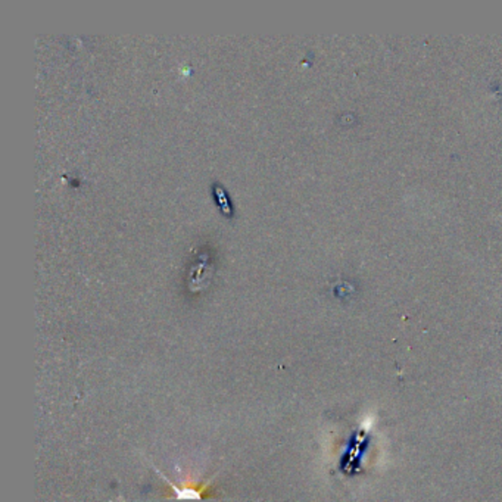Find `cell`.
Listing matches in <instances>:
<instances>
[{
  "mask_svg": "<svg viewBox=\"0 0 502 502\" xmlns=\"http://www.w3.org/2000/svg\"><path fill=\"white\" fill-rule=\"evenodd\" d=\"M161 477L164 478V481L171 486V489H173V494L174 496L178 499V501H199L202 499L203 496L210 495L208 490H210V482H207L205 485H199V483H192V482H185L183 483L181 487L176 486L174 483H171L167 477H164L161 474Z\"/></svg>",
  "mask_w": 502,
  "mask_h": 502,
  "instance_id": "1",
  "label": "cell"
}]
</instances>
